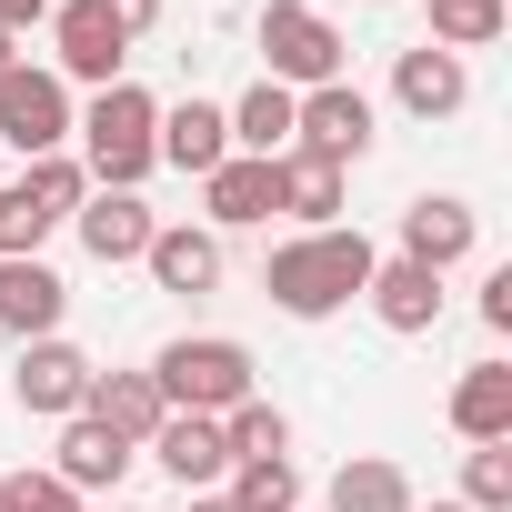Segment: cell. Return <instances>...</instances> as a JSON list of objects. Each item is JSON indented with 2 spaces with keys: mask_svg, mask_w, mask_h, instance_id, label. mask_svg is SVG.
I'll use <instances>...</instances> for the list:
<instances>
[{
  "mask_svg": "<svg viewBox=\"0 0 512 512\" xmlns=\"http://www.w3.org/2000/svg\"><path fill=\"white\" fill-rule=\"evenodd\" d=\"M0 71H11V31H0Z\"/></svg>",
  "mask_w": 512,
  "mask_h": 512,
  "instance_id": "836d02e7",
  "label": "cell"
},
{
  "mask_svg": "<svg viewBox=\"0 0 512 512\" xmlns=\"http://www.w3.org/2000/svg\"><path fill=\"white\" fill-rule=\"evenodd\" d=\"M31 21H51V0H0V31H11V41H21Z\"/></svg>",
  "mask_w": 512,
  "mask_h": 512,
  "instance_id": "1f68e13d",
  "label": "cell"
},
{
  "mask_svg": "<svg viewBox=\"0 0 512 512\" xmlns=\"http://www.w3.org/2000/svg\"><path fill=\"white\" fill-rule=\"evenodd\" d=\"M512 31V0H432V51H492Z\"/></svg>",
  "mask_w": 512,
  "mask_h": 512,
  "instance_id": "d4e9b609",
  "label": "cell"
},
{
  "mask_svg": "<svg viewBox=\"0 0 512 512\" xmlns=\"http://www.w3.org/2000/svg\"><path fill=\"white\" fill-rule=\"evenodd\" d=\"M61 312H71V282L51 262H0V332L11 342H51Z\"/></svg>",
  "mask_w": 512,
  "mask_h": 512,
  "instance_id": "e0dca14e",
  "label": "cell"
},
{
  "mask_svg": "<svg viewBox=\"0 0 512 512\" xmlns=\"http://www.w3.org/2000/svg\"><path fill=\"white\" fill-rule=\"evenodd\" d=\"M0 512H81V492L51 472H0Z\"/></svg>",
  "mask_w": 512,
  "mask_h": 512,
  "instance_id": "f1b7e54d",
  "label": "cell"
},
{
  "mask_svg": "<svg viewBox=\"0 0 512 512\" xmlns=\"http://www.w3.org/2000/svg\"><path fill=\"white\" fill-rule=\"evenodd\" d=\"M462 512H512V442H472V462H462Z\"/></svg>",
  "mask_w": 512,
  "mask_h": 512,
  "instance_id": "83f0119b",
  "label": "cell"
},
{
  "mask_svg": "<svg viewBox=\"0 0 512 512\" xmlns=\"http://www.w3.org/2000/svg\"><path fill=\"white\" fill-rule=\"evenodd\" d=\"M141 452H151V462H161L181 492H211V482L231 472V442H221V422H211V412H171V422H161Z\"/></svg>",
  "mask_w": 512,
  "mask_h": 512,
  "instance_id": "2e32d148",
  "label": "cell"
},
{
  "mask_svg": "<svg viewBox=\"0 0 512 512\" xmlns=\"http://www.w3.org/2000/svg\"><path fill=\"white\" fill-rule=\"evenodd\" d=\"M452 432L462 442H512V362H472L452 382Z\"/></svg>",
  "mask_w": 512,
  "mask_h": 512,
  "instance_id": "44dd1931",
  "label": "cell"
},
{
  "mask_svg": "<svg viewBox=\"0 0 512 512\" xmlns=\"http://www.w3.org/2000/svg\"><path fill=\"white\" fill-rule=\"evenodd\" d=\"M482 322H492V332H512V262L482 282Z\"/></svg>",
  "mask_w": 512,
  "mask_h": 512,
  "instance_id": "f546056e",
  "label": "cell"
},
{
  "mask_svg": "<svg viewBox=\"0 0 512 512\" xmlns=\"http://www.w3.org/2000/svg\"><path fill=\"white\" fill-rule=\"evenodd\" d=\"M292 151H312V161L352 171V161L372 151V101H362L352 81H322V91H302V101H292Z\"/></svg>",
  "mask_w": 512,
  "mask_h": 512,
  "instance_id": "ba28073f",
  "label": "cell"
},
{
  "mask_svg": "<svg viewBox=\"0 0 512 512\" xmlns=\"http://www.w3.org/2000/svg\"><path fill=\"white\" fill-rule=\"evenodd\" d=\"M201 231H251V221H272L282 211V161H251V151H231L211 181H201Z\"/></svg>",
  "mask_w": 512,
  "mask_h": 512,
  "instance_id": "8fae6325",
  "label": "cell"
},
{
  "mask_svg": "<svg viewBox=\"0 0 512 512\" xmlns=\"http://www.w3.org/2000/svg\"><path fill=\"white\" fill-rule=\"evenodd\" d=\"M81 191H91V171L71 161V151H51V161H31L11 191H0V262H41V241L81 211Z\"/></svg>",
  "mask_w": 512,
  "mask_h": 512,
  "instance_id": "277c9868",
  "label": "cell"
},
{
  "mask_svg": "<svg viewBox=\"0 0 512 512\" xmlns=\"http://www.w3.org/2000/svg\"><path fill=\"white\" fill-rule=\"evenodd\" d=\"M101 11H111V21H121V31H131V41H141V31H151V21H161V0H101Z\"/></svg>",
  "mask_w": 512,
  "mask_h": 512,
  "instance_id": "4dcf8cb0",
  "label": "cell"
},
{
  "mask_svg": "<svg viewBox=\"0 0 512 512\" xmlns=\"http://www.w3.org/2000/svg\"><path fill=\"white\" fill-rule=\"evenodd\" d=\"M141 272H151L161 292H181V302L221 292V231H201V221H161L151 251H141Z\"/></svg>",
  "mask_w": 512,
  "mask_h": 512,
  "instance_id": "7c38bea8",
  "label": "cell"
},
{
  "mask_svg": "<svg viewBox=\"0 0 512 512\" xmlns=\"http://www.w3.org/2000/svg\"><path fill=\"white\" fill-rule=\"evenodd\" d=\"M231 512H302V472L292 462H231Z\"/></svg>",
  "mask_w": 512,
  "mask_h": 512,
  "instance_id": "4316f807",
  "label": "cell"
},
{
  "mask_svg": "<svg viewBox=\"0 0 512 512\" xmlns=\"http://www.w3.org/2000/svg\"><path fill=\"white\" fill-rule=\"evenodd\" d=\"M131 462H141V452H131L121 432H101L91 412H71V422H61V462H51V482H71V492L91 502V492H111Z\"/></svg>",
  "mask_w": 512,
  "mask_h": 512,
  "instance_id": "ffe728a7",
  "label": "cell"
},
{
  "mask_svg": "<svg viewBox=\"0 0 512 512\" xmlns=\"http://www.w3.org/2000/svg\"><path fill=\"white\" fill-rule=\"evenodd\" d=\"M71 231H81V251H91V262H141L161 221H151V201H141V191H81Z\"/></svg>",
  "mask_w": 512,
  "mask_h": 512,
  "instance_id": "4fadbf2b",
  "label": "cell"
},
{
  "mask_svg": "<svg viewBox=\"0 0 512 512\" xmlns=\"http://www.w3.org/2000/svg\"><path fill=\"white\" fill-rule=\"evenodd\" d=\"M432 512H462V502H432Z\"/></svg>",
  "mask_w": 512,
  "mask_h": 512,
  "instance_id": "e575fe53",
  "label": "cell"
},
{
  "mask_svg": "<svg viewBox=\"0 0 512 512\" xmlns=\"http://www.w3.org/2000/svg\"><path fill=\"white\" fill-rule=\"evenodd\" d=\"M91 372H101V362H91L81 342H61V332H51V342H21V362H11V402L41 412V422H71V412L91 402Z\"/></svg>",
  "mask_w": 512,
  "mask_h": 512,
  "instance_id": "9c48e42d",
  "label": "cell"
},
{
  "mask_svg": "<svg viewBox=\"0 0 512 512\" xmlns=\"http://www.w3.org/2000/svg\"><path fill=\"white\" fill-rule=\"evenodd\" d=\"M362 302H372V322L382 332H432L442 322V272H422V262H402V251H392V262H372V282H362Z\"/></svg>",
  "mask_w": 512,
  "mask_h": 512,
  "instance_id": "5bb4252c",
  "label": "cell"
},
{
  "mask_svg": "<svg viewBox=\"0 0 512 512\" xmlns=\"http://www.w3.org/2000/svg\"><path fill=\"white\" fill-rule=\"evenodd\" d=\"M332 512H412V472L382 462V452H362V462L332 472Z\"/></svg>",
  "mask_w": 512,
  "mask_h": 512,
  "instance_id": "cb8c5ba5",
  "label": "cell"
},
{
  "mask_svg": "<svg viewBox=\"0 0 512 512\" xmlns=\"http://www.w3.org/2000/svg\"><path fill=\"white\" fill-rule=\"evenodd\" d=\"M71 131H81V171H91V191H141V181L161 171V151H151V131H161V101H151L141 81H111V91H91V111H81Z\"/></svg>",
  "mask_w": 512,
  "mask_h": 512,
  "instance_id": "7a4b0ae2",
  "label": "cell"
},
{
  "mask_svg": "<svg viewBox=\"0 0 512 512\" xmlns=\"http://www.w3.org/2000/svg\"><path fill=\"white\" fill-rule=\"evenodd\" d=\"M221 442H231V462H282V452H292V422H282L262 392H251V402L221 412Z\"/></svg>",
  "mask_w": 512,
  "mask_h": 512,
  "instance_id": "484cf974",
  "label": "cell"
},
{
  "mask_svg": "<svg viewBox=\"0 0 512 512\" xmlns=\"http://www.w3.org/2000/svg\"><path fill=\"white\" fill-rule=\"evenodd\" d=\"M262 81H282L292 101L322 91V81H342V31L312 11V0H272V11H262Z\"/></svg>",
  "mask_w": 512,
  "mask_h": 512,
  "instance_id": "5b68a950",
  "label": "cell"
},
{
  "mask_svg": "<svg viewBox=\"0 0 512 512\" xmlns=\"http://www.w3.org/2000/svg\"><path fill=\"white\" fill-rule=\"evenodd\" d=\"M191 512H231V502H221V492H191Z\"/></svg>",
  "mask_w": 512,
  "mask_h": 512,
  "instance_id": "d6a6232c",
  "label": "cell"
},
{
  "mask_svg": "<svg viewBox=\"0 0 512 512\" xmlns=\"http://www.w3.org/2000/svg\"><path fill=\"white\" fill-rule=\"evenodd\" d=\"M342 191H352V171H332V161H312V151H282V211H292L302 231H332V221H342Z\"/></svg>",
  "mask_w": 512,
  "mask_h": 512,
  "instance_id": "603a6c76",
  "label": "cell"
},
{
  "mask_svg": "<svg viewBox=\"0 0 512 512\" xmlns=\"http://www.w3.org/2000/svg\"><path fill=\"white\" fill-rule=\"evenodd\" d=\"M221 121H231V151H251V161H282L292 151V91L282 81H251Z\"/></svg>",
  "mask_w": 512,
  "mask_h": 512,
  "instance_id": "7402d4cb",
  "label": "cell"
},
{
  "mask_svg": "<svg viewBox=\"0 0 512 512\" xmlns=\"http://www.w3.org/2000/svg\"><path fill=\"white\" fill-rule=\"evenodd\" d=\"M472 241H482V211H472V201H452V191H422V201L402 211V262H422V272L472 262Z\"/></svg>",
  "mask_w": 512,
  "mask_h": 512,
  "instance_id": "30bf717a",
  "label": "cell"
},
{
  "mask_svg": "<svg viewBox=\"0 0 512 512\" xmlns=\"http://www.w3.org/2000/svg\"><path fill=\"white\" fill-rule=\"evenodd\" d=\"M372 262L382 251L362 241V231H302V241H282L272 262H262V292L292 312V322H332L342 302H362V282H372Z\"/></svg>",
  "mask_w": 512,
  "mask_h": 512,
  "instance_id": "6da1fadb",
  "label": "cell"
},
{
  "mask_svg": "<svg viewBox=\"0 0 512 512\" xmlns=\"http://www.w3.org/2000/svg\"><path fill=\"white\" fill-rule=\"evenodd\" d=\"M121 512H141V502H121Z\"/></svg>",
  "mask_w": 512,
  "mask_h": 512,
  "instance_id": "d590c367",
  "label": "cell"
},
{
  "mask_svg": "<svg viewBox=\"0 0 512 512\" xmlns=\"http://www.w3.org/2000/svg\"><path fill=\"white\" fill-rule=\"evenodd\" d=\"M151 382H161L171 412H211V422H221L231 402H251V352H241L231 332H181V342H161Z\"/></svg>",
  "mask_w": 512,
  "mask_h": 512,
  "instance_id": "3957f363",
  "label": "cell"
},
{
  "mask_svg": "<svg viewBox=\"0 0 512 512\" xmlns=\"http://www.w3.org/2000/svg\"><path fill=\"white\" fill-rule=\"evenodd\" d=\"M81 412H91L101 432H121L131 452L171 422V402H161V382H151V372H91V402H81Z\"/></svg>",
  "mask_w": 512,
  "mask_h": 512,
  "instance_id": "d6986e66",
  "label": "cell"
},
{
  "mask_svg": "<svg viewBox=\"0 0 512 512\" xmlns=\"http://www.w3.org/2000/svg\"><path fill=\"white\" fill-rule=\"evenodd\" d=\"M71 81L61 71H31V61H11L0 71V141H11L21 161H51V151H71Z\"/></svg>",
  "mask_w": 512,
  "mask_h": 512,
  "instance_id": "8992f818",
  "label": "cell"
},
{
  "mask_svg": "<svg viewBox=\"0 0 512 512\" xmlns=\"http://www.w3.org/2000/svg\"><path fill=\"white\" fill-rule=\"evenodd\" d=\"M121 61H131V31L101 11V0H51V71H61V81L111 91V81H121Z\"/></svg>",
  "mask_w": 512,
  "mask_h": 512,
  "instance_id": "52a82bcc",
  "label": "cell"
},
{
  "mask_svg": "<svg viewBox=\"0 0 512 512\" xmlns=\"http://www.w3.org/2000/svg\"><path fill=\"white\" fill-rule=\"evenodd\" d=\"M392 101H402L412 121H452V111L472 101V61H452V51L412 41V51L392 61Z\"/></svg>",
  "mask_w": 512,
  "mask_h": 512,
  "instance_id": "9a60e30c",
  "label": "cell"
},
{
  "mask_svg": "<svg viewBox=\"0 0 512 512\" xmlns=\"http://www.w3.org/2000/svg\"><path fill=\"white\" fill-rule=\"evenodd\" d=\"M151 151H161L171 171H191V181H211V171L231 161V121H221L211 101H171V111H161V131H151Z\"/></svg>",
  "mask_w": 512,
  "mask_h": 512,
  "instance_id": "ac0fdd59",
  "label": "cell"
}]
</instances>
